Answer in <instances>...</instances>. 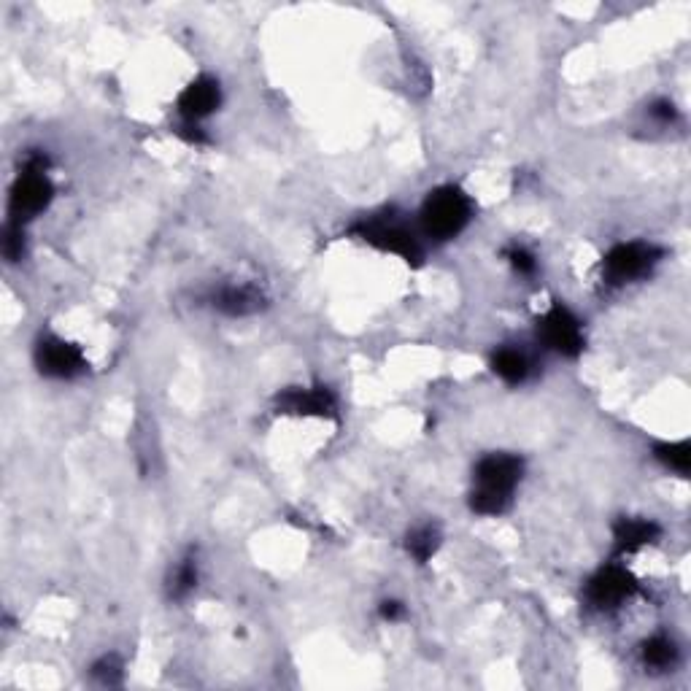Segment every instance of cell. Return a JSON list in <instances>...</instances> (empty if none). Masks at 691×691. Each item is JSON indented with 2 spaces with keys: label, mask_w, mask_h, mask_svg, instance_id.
<instances>
[{
  "label": "cell",
  "mask_w": 691,
  "mask_h": 691,
  "mask_svg": "<svg viewBox=\"0 0 691 691\" xmlns=\"http://www.w3.org/2000/svg\"><path fill=\"white\" fill-rule=\"evenodd\" d=\"M675 656H678L675 643L665 635H654V638L643 643V662L648 667H654V670H667L675 662Z\"/></svg>",
  "instance_id": "15"
},
{
  "label": "cell",
  "mask_w": 691,
  "mask_h": 691,
  "mask_svg": "<svg viewBox=\"0 0 691 691\" xmlns=\"http://www.w3.org/2000/svg\"><path fill=\"white\" fill-rule=\"evenodd\" d=\"M195 586H198V562L192 557H187L176 567V573H173L171 597L173 600H184Z\"/></svg>",
  "instance_id": "17"
},
{
  "label": "cell",
  "mask_w": 691,
  "mask_h": 691,
  "mask_svg": "<svg viewBox=\"0 0 691 691\" xmlns=\"http://www.w3.org/2000/svg\"><path fill=\"white\" fill-rule=\"evenodd\" d=\"M438 546H440V532L435 530V527H430V524L416 527V530L408 535V543H405L408 554H411L416 562H427V559L438 551Z\"/></svg>",
  "instance_id": "14"
},
{
  "label": "cell",
  "mask_w": 691,
  "mask_h": 691,
  "mask_svg": "<svg viewBox=\"0 0 691 691\" xmlns=\"http://www.w3.org/2000/svg\"><path fill=\"white\" fill-rule=\"evenodd\" d=\"M473 216V203L459 187H440L427 195L419 214L422 230L432 241L457 238Z\"/></svg>",
  "instance_id": "2"
},
{
  "label": "cell",
  "mask_w": 691,
  "mask_h": 691,
  "mask_svg": "<svg viewBox=\"0 0 691 691\" xmlns=\"http://www.w3.org/2000/svg\"><path fill=\"white\" fill-rule=\"evenodd\" d=\"M279 408L297 416H335V395L327 386L289 389L279 397Z\"/></svg>",
  "instance_id": "10"
},
{
  "label": "cell",
  "mask_w": 691,
  "mask_h": 691,
  "mask_svg": "<svg viewBox=\"0 0 691 691\" xmlns=\"http://www.w3.org/2000/svg\"><path fill=\"white\" fill-rule=\"evenodd\" d=\"M92 673L98 675L100 681L103 683H119V673H122V667L117 665V659H100L98 665H95V670Z\"/></svg>",
  "instance_id": "20"
},
{
  "label": "cell",
  "mask_w": 691,
  "mask_h": 691,
  "mask_svg": "<svg viewBox=\"0 0 691 691\" xmlns=\"http://www.w3.org/2000/svg\"><path fill=\"white\" fill-rule=\"evenodd\" d=\"M656 459L665 467H670V470H675V473L686 476L689 473V443L686 440H681V443H662V446H656Z\"/></svg>",
  "instance_id": "16"
},
{
  "label": "cell",
  "mask_w": 691,
  "mask_h": 691,
  "mask_svg": "<svg viewBox=\"0 0 691 691\" xmlns=\"http://www.w3.org/2000/svg\"><path fill=\"white\" fill-rule=\"evenodd\" d=\"M538 335L546 349L557 351L562 357H578L584 351V327L578 322V316L562 303L551 306L540 316Z\"/></svg>",
  "instance_id": "6"
},
{
  "label": "cell",
  "mask_w": 691,
  "mask_h": 691,
  "mask_svg": "<svg viewBox=\"0 0 691 691\" xmlns=\"http://www.w3.org/2000/svg\"><path fill=\"white\" fill-rule=\"evenodd\" d=\"M214 306L227 316H249L262 308V295L254 287H225L214 295Z\"/></svg>",
  "instance_id": "12"
},
{
  "label": "cell",
  "mask_w": 691,
  "mask_h": 691,
  "mask_svg": "<svg viewBox=\"0 0 691 691\" xmlns=\"http://www.w3.org/2000/svg\"><path fill=\"white\" fill-rule=\"evenodd\" d=\"M524 462L513 454H489L476 465V489L470 494V508L481 516H500L508 511L513 489L519 486Z\"/></svg>",
  "instance_id": "1"
},
{
  "label": "cell",
  "mask_w": 691,
  "mask_h": 691,
  "mask_svg": "<svg viewBox=\"0 0 691 691\" xmlns=\"http://www.w3.org/2000/svg\"><path fill=\"white\" fill-rule=\"evenodd\" d=\"M659 257H662V252L656 246H651V243H619L602 260V279L613 284V287L643 279L646 273H651V268L659 262Z\"/></svg>",
  "instance_id": "5"
},
{
  "label": "cell",
  "mask_w": 691,
  "mask_h": 691,
  "mask_svg": "<svg viewBox=\"0 0 691 691\" xmlns=\"http://www.w3.org/2000/svg\"><path fill=\"white\" fill-rule=\"evenodd\" d=\"M492 368L508 384H524L530 376V359L519 349H500L494 354Z\"/></svg>",
  "instance_id": "13"
},
{
  "label": "cell",
  "mask_w": 691,
  "mask_h": 691,
  "mask_svg": "<svg viewBox=\"0 0 691 691\" xmlns=\"http://www.w3.org/2000/svg\"><path fill=\"white\" fill-rule=\"evenodd\" d=\"M505 257H508V262L513 265V270H516V273H521V276H532V273H535V268H538L535 254L527 252L524 246H511V249L505 252Z\"/></svg>",
  "instance_id": "18"
},
{
  "label": "cell",
  "mask_w": 691,
  "mask_h": 691,
  "mask_svg": "<svg viewBox=\"0 0 691 691\" xmlns=\"http://www.w3.org/2000/svg\"><path fill=\"white\" fill-rule=\"evenodd\" d=\"M635 592H638V581H635L621 565L602 567L600 573L594 575L592 581H589V586H586V597H589V602H592L594 608H600V611L619 608L621 602L629 600Z\"/></svg>",
  "instance_id": "7"
},
{
  "label": "cell",
  "mask_w": 691,
  "mask_h": 691,
  "mask_svg": "<svg viewBox=\"0 0 691 691\" xmlns=\"http://www.w3.org/2000/svg\"><path fill=\"white\" fill-rule=\"evenodd\" d=\"M381 616H384L386 621H397L403 616V605L395 600H386L384 605H381Z\"/></svg>",
  "instance_id": "21"
},
{
  "label": "cell",
  "mask_w": 691,
  "mask_h": 691,
  "mask_svg": "<svg viewBox=\"0 0 691 691\" xmlns=\"http://www.w3.org/2000/svg\"><path fill=\"white\" fill-rule=\"evenodd\" d=\"M46 165L49 162L41 154L30 157V162L25 165V173L19 176L14 189H11L9 211L14 225H22L27 219H33V216L46 211V206L52 203L54 187L49 176H46Z\"/></svg>",
  "instance_id": "3"
},
{
  "label": "cell",
  "mask_w": 691,
  "mask_h": 691,
  "mask_svg": "<svg viewBox=\"0 0 691 691\" xmlns=\"http://www.w3.org/2000/svg\"><path fill=\"white\" fill-rule=\"evenodd\" d=\"M3 252L11 262L22 260V252H25V235H22V225H14L11 222L9 230H6V238H3Z\"/></svg>",
  "instance_id": "19"
},
{
  "label": "cell",
  "mask_w": 691,
  "mask_h": 691,
  "mask_svg": "<svg viewBox=\"0 0 691 691\" xmlns=\"http://www.w3.org/2000/svg\"><path fill=\"white\" fill-rule=\"evenodd\" d=\"M651 114H654L656 119H662V122H670V119H675V106L673 103H667V100H662V103H656V106L651 108Z\"/></svg>",
  "instance_id": "22"
},
{
  "label": "cell",
  "mask_w": 691,
  "mask_h": 691,
  "mask_svg": "<svg viewBox=\"0 0 691 691\" xmlns=\"http://www.w3.org/2000/svg\"><path fill=\"white\" fill-rule=\"evenodd\" d=\"M351 233L357 235V238H362V241H368L370 246L381 249V252L403 257L408 265H419L424 257L419 238H416L413 230H408L403 222H397L395 216H376V219H365V222H359Z\"/></svg>",
  "instance_id": "4"
},
{
  "label": "cell",
  "mask_w": 691,
  "mask_h": 691,
  "mask_svg": "<svg viewBox=\"0 0 691 691\" xmlns=\"http://www.w3.org/2000/svg\"><path fill=\"white\" fill-rule=\"evenodd\" d=\"M659 524L651 519H621L613 530V538H616V551L619 557H627V554H635L648 543H656L659 538Z\"/></svg>",
  "instance_id": "11"
},
{
  "label": "cell",
  "mask_w": 691,
  "mask_h": 691,
  "mask_svg": "<svg viewBox=\"0 0 691 691\" xmlns=\"http://www.w3.org/2000/svg\"><path fill=\"white\" fill-rule=\"evenodd\" d=\"M36 365L49 378H76L87 370V359L79 346L63 338H44L36 349Z\"/></svg>",
  "instance_id": "8"
},
{
  "label": "cell",
  "mask_w": 691,
  "mask_h": 691,
  "mask_svg": "<svg viewBox=\"0 0 691 691\" xmlns=\"http://www.w3.org/2000/svg\"><path fill=\"white\" fill-rule=\"evenodd\" d=\"M222 103V87L211 76H200L179 95V114L184 122H200L208 114H214Z\"/></svg>",
  "instance_id": "9"
}]
</instances>
